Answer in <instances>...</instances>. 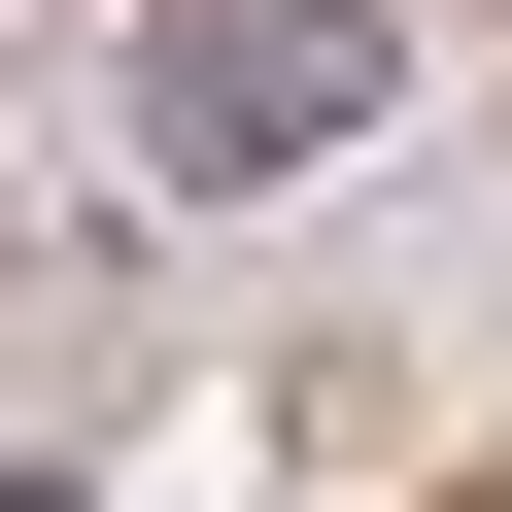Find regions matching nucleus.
Masks as SVG:
<instances>
[{"label": "nucleus", "instance_id": "obj_2", "mask_svg": "<svg viewBox=\"0 0 512 512\" xmlns=\"http://www.w3.org/2000/svg\"><path fill=\"white\" fill-rule=\"evenodd\" d=\"M0 512H103V478H0Z\"/></svg>", "mask_w": 512, "mask_h": 512}, {"label": "nucleus", "instance_id": "obj_1", "mask_svg": "<svg viewBox=\"0 0 512 512\" xmlns=\"http://www.w3.org/2000/svg\"><path fill=\"white\" fill-rule=\"evenodd\" d=\"M376 103H410V35H376V0H137V35H103V171H171V205L376 171Z\"/></svg>", "mask_w": 512, "mask_h": 512}]
</instances>
